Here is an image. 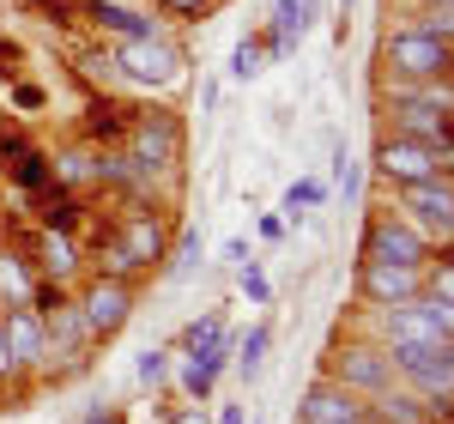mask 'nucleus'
Here are the masks:
<instances>
[{
	"mask_svg": "<svg viewBox=\"0 0 454 424\" xmlns=\"http://www.w3.org/2000/svg\"><path fill=\"white\" fill-rule=\"evenodd\" d=\"M376 79H394V85L454 79V43L424 31L419 19H406V25L382 31V43H376Z\"/></svg>",
	"mask_w": 454,
	"mask_h": 424,
	"instance_id": "1",
	"label": "nucleus"
},
{
	"mask_svg": "<svg viewBox=\"0 0 454 424\" xmlns=\"http://www.w3.org/2000/svg\"><path fill=\"white\" fill-rule=\"evenodd\" d=\"M104 55H109L115 85H128V91L170 98L176 85L188 79V49H182L170 31H164V36H140V43H109Z\"/></svg>",
	"mask_w": 454,
	"mask_h": 424,
	"instance_id": "2",
	"label": "nucleus"
},
{
	"mask_svg": "<svg viewBox=\"0 0 454 424\" xmlns=\"http://www.w3.org/2000/svg\"><path fill=\"white\" fill-rule=\"evenodd\" d=\"M121 152L140 164L145 177L158 182H182V152H188V128H182V115L176 109H134V122H128V134H121Z\"/></svg>",
	"mask_w": 454,
	"mask_h": 424,
	"instance_id": "3",
	"label": "nucleus"
},
{
	"mask_svg": "<svg viewBox=\"0 0 454 424\" xmlns=\"http://www.w3.org/2000/svg\"><path fill=\"white\" fill-rule=\"evenodd\" d=\"M357 261H382V267H430L436 261V243L424 237L412 218H400V212L387 207H370L364 218V243H357Z\"/></svg>",
	"mask_w": 454,
	"mask_h": 424,
	"instance_id": "4",
	"label": "nucleus"
},
{
	"mask_svg": "<svg viewBox=\"0 0 454 424\" xmlns=\"http://www.w3.org/2000/svg\"><path fill=\"white\" fill-rule=\"evenodd\" d=\"M321 376L340 382L346 394H357V400H376L382 389H394V364H387V352L370 340V334H357V340H333L327 357H321Z\"/></svg>",
	"mask_w": 454,
	"mask_h": 424,
	"instance_id": "5",
	"label": "nucleus"
},
{
	"mask_svg": "<svg viewBox=\"0 0 454 424\" xmlns=\"http://www.w3.org/2000/svg\"><path fill=\"white\" fill-rule=\"evenodd\" d=\"M73 303H79V316H85V327H91V340L109 346V340L134 321L140 291H134L128 279H109V273H85V279L73 285Z\"/></svg>",
	"mask_w": 454,
	"mask_h": 424,
	"instance_id": "6",
	"label": "nucleus"
},
{
	"mask_svg": "<svg viewBox=\"0 0 454 424\" xmlns=\"http://www.w3.org/2000/svg\"><path fill=\"white\" fill-rule=\"evenodd\" d=\"M394 200H400V218H412V224H419L436 248L454 243V182L449 177L406 182V188H394Z\"/></svg>",
	"mask_w": 454,
	"mask_h": 424,
	"instance_id": "7",
	"label": "nucleus"
},
{
	"mask_svg": "<svg viewBox=\"0 0 454 424\" xmlns=\"http://www.w3.org/2000/svg\"><path fill=\"white\" fill-rule=\"evenodd\" d=\"M370 170H376L387 188L436 182V177H442V152H436V145H419V140H400V134H382V140H376V158H370Z\"/></svg>",
	"mask_w": 454,
	"mask_h": 424,
	"instance_id": "8",
	"label": "nucleus"
},
{
	"mask_svg": "<svg viewBox=\"0 0 454 424\" xmlns=\"http://www.w3.org/2000/svg\"><path fill=\"white\" fill-rule=\"evenodd\" d=\"M79 19H91V31H104L109 43H140V36H164L170 25L152 6H128V0H79Z\"/></svg>",
	"mask_w": 454,
	"mask_h": 424,
	"instance_id": "9",
	"label": "nucleus"
},
{
	"mask_svg": "<svg viewBox=\"0 0 454 424\" xmlns=\"http://www.w3.org/2000/svg\"><path fill=\"white\" fill-rule=\"evenodd\" d=\"M6 321V346H12V370L31 382V376H49V321L36 316L31 303H19V310H0Z\"/></svg>",
	"mask_w": 454,
	"mask_h": 424,
	"instance_id": "10",
	"label": "nucleus"
},
{
	"mask_svg": "<svg viewBox=\"0 0 454 424\" xmlns=\"http://www.w3.org/2000/svg\"><path fill=\"white\" fill-rule=\"evenodd\" d=\"M357 297L364 310H394L424 297V273L419 267H382V261H357Z\"/></svg>",
	"mask_w": 454,
	"mask_h": 424,
	"instance_id": "11",
	"label": "nucleus"
},
{
	"mask_svg": "<svg viewBox=\"0 0 454 424\" xmlns=\"http://www.w3.org/2000/svg\"><path fill=\"white\" fill-rule=\"evenodd\" d=\"M31 261H36V273H43V279H61L67 291L85 279V248H79V237H73V231H55V224H36Z\"/></svg>",
	"mask_w": 454,
	"mask_h": 424,
	"instance_id": "12",
	"label": "nucleus"
},
{
	"mask_svg": "<svg viewBox=\"0 0 454 424\" xmlns=\"http://www.w3.org/2000/svg\"><path fill=\"white\" fill-rule=\"evenodd\" d=\"M297 424H376V419H370V400H357V394H346L340 382L315 376L309 394H303V406H297Z\"/></svg>",
	"mask_w": 454,
	"mask_h": 424,
	"instance_id": "13",
	"label": "nucleus"
},
{
	"mask_svg": "<svg viewBox=\"0 0 454 424\" xmlns=\"http://www.w3.org/2000/svg\"><path fill=\"white\" fill-rule=\"evenodd\" d=\"M309 19H315V0H273L267 31H254V36H261V55H291L297 36L309 31Z\"/></svg>",
	"mask_w": 454,
	"mask_h": 424,
	"instance_id": "14",
	"label": "nucleus"
},
{
	"mask_svg": "<svg viewBox=\"0 0 454 424\" xmlns=\"http://www.w3.org/2000/svg\"><path fill=\"white\" fill-rule=\"evenodd\" d=\"M36 279H43V273H36L31 248L0 243V310H19V303H31Z\"/></svg>",
	"mask_w": 454,
	"mask_h": 424,
	"instance_id": "15",
	"label": "nucleus"
},
{
	"mask_svg": "<svg viewBox=\"0 0 454 424\" xmlns=\"http://www.w3.org/2000/svg\"><path fill=\"white\" fill-rule=\"evenodd\" d=\"M49 170H55V188H98V145L91 140H73L61 152H49Z\"/></svg>",
	"mask_w": 454,
	"mask_h": 424,
	"instance_id": "16",
	"label": "nucleus"
},
{
	"mask_svg": "<svg viewBox=\"0 0 454 424\" xmlns=\"http://www.w3.org/2000/svg\"><path fill=\"white\" fill-rule=\"evenodd\" d=\"M370 419L376 424H436V412H430L424 394H412L406 382H394V389H382L370 400Z\"/></svg>",
	"mask_w": 454,
	"mask_h": 424,
	"instance_id": "17",
	"label": "nucleus"
},
{
	"mask_svg": "<svg viewBox=\"0 0 454 424\" xmlns=\"http://www.w3.org/2000/svg\"><path fill=\"white\" fill-rule=\"evenodd\" d=\"M231 346H237V340H231V327H224L218 310L200 316V321H188V327L170 340V352H182V357H218V352H231Z\"/></svg>",
	"mask_w": 454,
	"mask_h": 424,
	"instance_id": "18",
	"label": "nucleus"
},
{
	"mask_svg": "<svg viewBox=\"0 0 454 424\" xmlns=\"http://www.w3.org/2000/svg\"><path fill=\"white\" fill-rule=\"evenodd\" d=\"M31 212H36V224H55V231H73L79 237V224H85V200L73 194V188H43V194H31Z\"/></svg>",
	"mask_w": 454,
	"mask_h": 424,
	"instance_id": "19",
	"label": "nucleus"
},
{
	"mask_svg": "<svg viewBox=\"0 0 454 424\" xmlns=\"http://www.w3.org/2000/svg\"><path fill=\"white\" fill-rule=\"evenodd\" d=\"M224 370H231V352H218V357H182L176 382H182V394H188V400H200V406H207Z\"/></svg>",
	"mask_w": 454,
	"mask_h": 424,
	"instance_id": "20",
	"label": "nucleus"
},
{
	"mask_svg": "<svg viewBox=\"0 0 454 424\" xmlns=\"http://www.w3.org/2000/svg\"><path fill=\"white\" fill-rule=\"evenodd\" d=\"M128 122H134V109L121 104V98H98V104H91V122H85V140L91 145H121Z\"/></svg>",
	"mask_w": 454,
	"mask_h": 424,
	"instance_id": "21",
	"label": "nucleus"
},
{
	"mask_svg": "<svg viewBox=\"0 0 454 424\" xmlns=\"http://www.w3.org/2000/svg\"><path fill=\"white\" fill-rule=\"evenodd\" d=\"M6 177H12V188H19L25 200H31V194H43V188L55 182V170H49V152H43V145H36V152H25L19 164H6Z\"/></svg>",
	"mask_w": 454,
	"mask_h": 424,
	"instance_id": "22",
	"label": "nucleus"
},
{
	"mask_svg": "<svg viewBox=\"0 0 454 424\" xmlns=\"http://www.w3.org/2000/svg\"><path fill=\"white\" fill-rule=\"evenodd\" d=\"M134 376H140V389H164L176 376V352L170 346H145V352L134 357Z\"/></svg>",
	"mask_w": 454,
	"mask_h": 424,
	"instance_id": "23",
	"label": "nucleus"
},
{
	"mask_svg": "<svg viewBox=\"0 0 454 424\" xmlns=\"http://www.w3.org/2000/svg\"><path fill=\"white\" fill-rule=\"evenodd\" d=\"M194 267H200V231L182 224V231H176V248L164 255V273H170V279H188Z\"/></svg>",
	"mask_w": 454,
	"mask_h": 424,
	"instance_id": "24",
	"label": "nucleus"
},
{
	"mask_svg": "<svg viewBox=\"0 0 454 424\" xmlns=\"http://www.w3.org/2000/svg\"><path fill=\"white\" fill-rule=\"evenodd\" d=\"M267 346H273V334H267V327H248L243 340L231 346V352H237V370H243V376H261V364H267Z\"/></svg>",
	"mask_w": 454,
	"mask_h": 424,
	"instance_id": "25",
	"label": "nucleus"
},
{
	"mask_svg": "<svg viewBox=\"0 0 454 424\" xmlns=\"http://www.w3.org/2000/svg\"><path fill=\"white\" fill-rule=\"evenodd\" d=\"M321 200H327V182H315V177L291 182V188H285V224H297V218H303L297 207H321Z\"/></svg>",
	"mask_w": 454,
	"mask_h": 424,
	"instance_id": "26",
	"label": "nucleus"
},
{
	"mask_svg": "<svg viewBox=\"0 0 454 424\" xmlns=\"http://www.w3.org/2000/svg\"><path fill=\"white\" fill-rule=\"evenodd\" d=\"M212 6H218V0H152V12H158V19H164V25H194V19H207Z\"/></svg>",
	"mask_w": 454,
	"mask_h": 424,
	"instance_id": "27",
	"label": "nucleus"
},
{
	"mask_svg": "<svg viewBox=\"0 0 454 424\" xmlns=\"http://www.w3.org/2000/svg\"><path fill=\"white\" fill-rule=\"evenodd\" d=\"M261 61H267V55H261V36H243V43L231 49V79H254Z\"/></svg>",
	"mask_w": 454,
	"mask_h": 424,
	"instance_id": "28",
	"label": "nucleus"
},
{
	"mask_svg": "<svg viewBox=\"0 0 454 424\" xmlns=\"http://www.w3.org/2000/svg\"><path fill=\"white\" fill-rule=\"evenodd\" d=\"M237 285L248 291V303H273V285H267V273L248 261V267H237Z\"/></svg>",
	"mask_w": 454,
	"mask_h": 424,
	"instance_id": "29",
	"label": "nucleus"
},
{
	"mask_svg": "<svg viewBox=\"0 0 454 424\" xmlns=\"http://www.w3.org/2000/svg\"><path fill=\"white\" fill-rule=\"evenodd\" d=\"M43 104H49V91H43V85H31V79H12V109H19V115H36Z\"/></svg>",
	"mask_w": 454,
	"mask_h": 424,
	"instance_id": "30",
	"label": "nucleus"
},
{
	"mask_svg": "<svg viewBox=\"0 0 454 424\" xmlns=\"http://www.w3.org/2000/svg\"><path fill=\"white\" fill-rule=\"evenodd\" d=\"M164 424H212L200 400H182V406H164Z\"/></svg>",
	"mask_w": 454,
	"mask_h": 424,
	"instance_id": "31",
	"label": "nucleus"
},
{
	"mask_svg": "<svg viewBox=\"0 0 454 424\" xmlns=\"http://www.w3.org/2000/svg\"><path fill=\"white\" fill-rule=\"evenodd\" d=\"M0 376H6V389H25V376L12 370V346H6V321H0Z\"/></svg>",
	"mask_w": 454,
	"mask_h": 424,
	"instance_id": "32",
	"label": "nucleus"
},
{
	"mask_svg": "<svg viewBox=\"0 0 454 424\" xmlns=\"http://www.w3.org/2000/svg\"><path fill=\"white\" fill-rule=\"evenodd\" d=\"M0 79H6V85L19 79V43H0Z\"/></svg>",
	"mask_w": 454,
	"mask_h": 424,
	"instance_id": "33",
	"label": "nucleus"
},
{
	"mask_svg": "<svg viewBox=\"0 0 454 424\" xmlns=\"http://www.w3.org/2000/svg\"><path fill=\"white\" fill-rule=\"evenodd\" d=\"M79 424H128V412H121V406H91Z\"/></svg>",
	"mask_w": 454,
	"mask_h": 424,
	"instance_id": "34",
	"label": "nucleus"
},
{
	"mask_svg": "<svg viewBox=\"0 0 454 424\" xmlns=\"http://www.w3.org/2000/svg\"><path fill=\"white\" fill-rule=\"evenodd\" d=\"M224 261H231V267H248V243H243V237L224 243Z\"/></svg>",
	"mask_w": 454,
	"mask_h": 424,
	"instance_id": "35",
	"label": "nucleus"
},
{
	"mask_svg": "<svg viewBox=\"0 0 454 424\" xmlns=\"http://www.w3.org/2000/svg\"><path fill=\"white\" fill-rule=\"evenodd\" d=\"M200 109H207V115L218 109V79H207V85H200Z\"/></svg>",
	"mask_w": 454,
	"mask_h": 424,
	"instance_id": "36",
	"label": "nucleus"
},
{
	"mask_svg": "<svg viewBox=\"0 0 454 424\" xmlns=\"http://www.w3.org/2000/svg\"><path fill=\"white\" fill-rule=\"evenodd\" d=\"M212 424H248V419H243V406H218V419H212Z\"/></svg>",
	"mask_w": 454,
	"mask_h": 424,
	"instance_id": "37",
	"label": "nucleus"
},
{
	"mask_svg": "<svg viewBox=\"0 0 454 424\" xmlns=\"http://www.w3.org/2000/svg\"><path fill=\"white\" fill-rule=\"evenodd\" d=\"M436 255H442V261H454V243H449V248H436Z\"/></svg>",
	"mask_w": 454,
	"mask_h": 424,
	"instance_id": "38",
	"label": "nucleus"
},
{
	"mask_svg": "<svg viewBox=\"0 0 454 424\" xmlns=\"http://www.w3.org/2000/svg\"><path fill=\"white\" fill-rule=\"evenodd\" d=\"M442 424H454V412H449V419H442Z\"/></svg>",
	"mask_w": 454,
	"mask_h": 424,
	"instance_id": "39",
	"label": "nucleus"
},
{
	"mask_svg": "<svg viewBox=\"0 0 454 424\" xmlns=\"http://www.w3.org/2000/svg\"><path fill=\"white\" fill-rule=\"evenodd\" d=\"M0 389H6V376H0Z\"/></svg>",
	"mask_w": 454,
	"mask_h": 424,
	"instance_id": "40",
	"label": "nucleus"
},
{
	"mask_svg": "<svg viewBox=\"0 0 454 424\" xmlns=\"http://www.w3.org/2000/svg\"><path fill=\"white\" fill-rule=\"evenodd\" d=\"M387 6H394V0H387Z\"/></svg>",
	"mask_w": 454,
	"mask_h": 424,
	"instance_id": "41",
	"label": "nucleus"
},
{
	"mask_svg": "<svg viewBox=\"0 0 454 424\" xmlns=\"http://www.w3.org/2000/svg\"><path fill=\"white\" fill-rule=\"evenodd\" d=\"M128 6H134V0H128Z\"/></svg>",
	"mask_w": 454,
	"mask_h": 424,
	"instance_id": "42",
	"label": "nucleus"
}]
</instances>
